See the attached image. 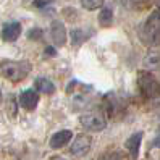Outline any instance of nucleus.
Listing matches in <instances>:
<instances>
[{
  "label": "nucleus",
  "instance_id": "f257e3e1",
  "mask_svg": "<svg viewBox=\"0 0 160 160\" xmlns=\"http://www.w3.org/2000/svg\"><path fill=\"white\" fill-rule=\"evenodd\" d=\"M139 39L144 45L157 47L160 45V10L152 12L142 23L139 31Z\"/></svg>",
  "mask_w": 160,
  "mask_h": 160
},
{
  "label": "nucleus",
  "instance_id": "f03ea898",
  "mask_svg": "<svg viewBox=\"0 0 160 160\" xmlns=\"http://www.w3.org/2000/svg\"><path fill=\"white\" fill-rule=\"evenodd\" d=\"M32 65L28 60H3L0 62V74L12 82H21L31 73Z\"/></svg>",
  "mask_w": 160,
  "mask_h": 160
},
{
  "label": "nucleus",
  "instance_id": "7ed1b4c3",
  "mask_svg": "<svg viewBox=\"0 0 160 160\" xmlns=\"http://www.w3.org/2000/svg\"><path fill=\"white\" fill-rule=\"evenodd\" d=\"M138 86L147 100L160 102V82L154 78L152 73L139 71L138 73Z\"/></svg>",
  "mask_w": 160,
  "mask_h": 160
},
{
  "label": "nucleus",
  "instance_id": "20e7f679",
  "mask_svg": "<svg viewBox=\"0 0 160 160\" xmlns=\"http://www.w3.org/2000/svg\"><path fill=\"white\" fill-rule=\"evenodd\" d=\"M79 123L82 125V128H86L89 131H96V133L103 131L107 126L105 118H103V115L99 113V112H88V113H82L79 117Z\"/></svg>",
  "mask_w": 160,
  "mask_h": 160
},
{
  "label": "nucleus",
  "instance_id": "39448f33",
  "mask_svg": "<svg viewBox=\"0 0 160 160\" xmlns=\"http://www.w3.org/2000/svg\"><path fill=\"white\" fill-rule=\"evenodd\" d=\"M50 37H52L55 47H63L65 44H67L68 34H67V28H65V24L62 21H58V20L52 21V24H50Z\"/></svg>",
  "mask_w": 160,
  "mask_h": 160
},
{
  "label": "nucleus",
  "instance_id": "423d86ee",
  "mask_svg": "<svg viewBox=\"0 0 160 160\" xmlns=\"http://www.w3.org/2000/svg\"><path fill=\"white\" fill-rule=\"evenodd\" d=\"M92 144V138L88 134H79L74 138L73 144H71V154L73 155H86L91 150Z\"/></svg>",
  "mask_w": 160,
  "mask_h": 160
},
{
  "label": "nucleus",
  "instance_id": "0eeeda50",
  "mask_svg": "<svg viewBox=\"0 0 160 160\" xmlns=\"http://www.w3.org/2000/svg\"><path fill=\"white\" fill-rule=\"evenodd\" d=\"M20 105L28 110V112H34L39 105V94L32 89H26L20 94Z\"/></svg>",
  "mask_w": 160,
  "mask_h": 160
},
{
  "label": "nucleus",
  "instance_id": "6e6552de",
  "mask_svg": "<svg viewBox=\"0 0 160 160\" xmlns=\"http://www.w3.org/2000/svg\"><path fill=\"white\" fill-rule=\"evenodd\" d=\"M2 41L5 42H15L21 36V24L18 21H8L2 28Z\"/></svg>",
  "mask_w": 160,
  "mask_h": 160
},
{
  "label": "nucleus",
  "instance_id": "1a4fd4ad",
  "mask_svg": "<svg viewBox=\"0 0 160 160\" xmlns=\"http://www.w3.org/2000/svg\"><path fill=\"white\" fill-rule=\"evenodd\" d=\"M142 138H144V133L142 131H136V133H133L128 139H126V149L129 150L131 157H133L134 160L139 157V149H141V142H142Z\"/></svg>",
  "mask_w": 160,
  "mask_h": 160
},
{
  "label": "nucleus",
  "instance_id": "9d476101",
  "mask_svg": "<svg viewBox=\"0 0 160 160\" xmlns=\"http://www.w3.org/2000/svg\"><path fill=\"white\" fill-rule=\"evenodd\" d=\"M73 139V131L70 129H60L50 138V147L52 149H62Z\"/></svg>",
  "mask_w": 160,
  "mask_h": 160
},
{
  "label": "nucleus",
  "instance_id": "9b49d317",
  "mask_svg": "<svg viewBox=\"0 0 160 160\" xmlns=\"http://www.w3.org/2000/svg\"><path fill=\"white\" fill-rule=\"evenodd\" d=\"M92 36V31H86L81 29V28H74V29L70 31V41L73 44V47H79L86 42L89 37Z\"/></svg>",
  "mask_w": 160,
  "mask_h": 160
},
{
  "label": "nucleus",
  "instance_id": "f8f14e48",
  "mask_svg": "<svg viewBox=\"0 0 160 160\" xmlns=\"http://www.w3.org/2000/svg\"><path fill=\"white\" fill-rule=\"evenodd\" d=\"M34 88H36L37 92L47 94V96H50V94L55 92V84L47 78H37L36 82H34Z\"/></svg>",
  "mask_w": 160,
  "mask_h": 160
},
{
  "label": "nucleus",
  "instance_id": "ddd939ff",
  "mask_svg": "<svg viewBox=\"0 0 160 160\" xmlns=\"http://www.w3.org/2000/svg\"><path fill=\"white\" fill-rule=\"evenodd\" d=\"M160 65V49H152L147 57L144 58V67L146 68H155Z\"/></svg>",
  "mask_w": 160,
  "mask_h": 160
},
{
  "label": "nucleus",
  "instance_id": "4468645a",
  "mask_svg": "<svg viewBox=\"0 0 160 160\" xmlns=\"http://www.w3.org/2000/svg\"><path fill=\"white\" fill-rule=\"evenodd\" d=\"M112 23H113V10L112 8H103L99 15V24L103 26V28H108Z\"/></svg>",
  "mask_w": 160,
  "mask_h": 160
},
{
  "label": "nucleus",
  "instance_id": "2eb2a0df",
  "mask_svg": "<svg viewBox=\"0 0 160 160\" xmlns=\"http://www.w3.org/2000/svg\"><path fill=\"white\" fill-rule=\"evenodd\" d=\"M102 5H103V0H81V7L84 10H89V12L99 10Z\"/></svg>",
  "mask_w": 160,
  "mask_h": 160
},
{
  "label": "nucleus",
  "instance_id": "dca6fc26",
  "mask_svg": "<svg viewBox=\"0 0 160 160\" xmlns=\"http://www.w3.org/2000/svg\"><path fill=\"white\" fill-rule=\"evenodd\" d=\"M147 0H120V3L129 8V10H133V8H141V7H144L146 5Z\"/></svg>",
  "mask_w": 160,
  "mask_h": 160
},
{
  "label": "nucleus",
  "instance_id": "f3484780",
  "mask_svg": "<svg viewBox=\"0 0 160 160\" xmlns=\"http://www.w3.org/2000/svg\"><path fill=\"white\" fill-rule=\"evenodd\" d=\"M125 158V154L120 152V150H110V152L103 154L99 160H123Z\"/></svg>",
  "mask_w": 160,
  "mask_h": 160
},
{
  "label": "nucleus",
  "instance_id": "a211bd4d",
  "mask_svg": "<svg viewBox=\"0 0 160 160\" xmlns=\"http://www.w3.org/2000/svg\"><path fill=\"white\" fill-rule=\"evenodd\" d=\"M42 29L41 28H34V29H31L29 32H28V37H29L31 41H39L41 37H42Z\"/></svg>",
  "mask_w": 160,
  "mask_h": 160
},
{
  "label": "nucleus",
  "instance_id": "6ab92c4d",
  "mask_svg": "<svg viewBox=\"0 0 160 160\" xmlns=\"http://www.w3.org/2000/svg\"><path fill=\"white\" fill-rule=\"evenodd\" d=\"M8 99H10V105H8V108H10V117L13 118V117L16 115V108H18V105H16V100H15L13 96H10Z\"/></svg>",
  "mask_w": 160,
  "mask_h": 160
},
{
  "label": "nucleus",
  "instance_id": "aec40b11",
  "mask_svg": "<svg viewBox=\"0 0 160 160\" xmlns=\"http://www.w3.org/2000/svg\"><path fill=\"white\" fill-rule=\"evenodd\" d=\"M50 3H52V0H34V7H37V8L47 7V5H50Z\"/></svg>",
  "mask_w": 160,
  "mask_h": 160
},
{
  "label": "nucleus",
  "instance_id": "412c9836",
  "mask_svg": "<svg viewBox=\"0 0 160 160\" xmlns=\"http://www.w3.org/2000/svg\"><path fill=\"white\" fill-rule=\"evenodd\" d=\"M154 146L160 149V126H158V129H157V136H155V139H154Z\"/></svg>",
  "mask_w": 160,
  "mask_h": 160
},
{
  "label": "nucleus",
  "instance_id": "4be33fe9",
  "mask_svg": "<svg viewBox=\"0 0 160 160\" xmlns=\"http://www.w3.org/2000/svg\"><path fill=\"white\" fill-rule=\"evenodd\" d=\"M45 53L49 55V57H53V55H55V49H53V47H47V49H45Z\"/></svg>",
  "mask_w": 160,
  "mask_h": 160
},
{
  "label": "nucleus",
  "instance_id": "5701e85b",
  "mask_svg": "<svg viewBox=\"0 0 160 160\" xmlns=\"http://www.w3.org/2000/svg\"><path fill=\"white\" fill-rule=\"evenodd\" d=\"M155 7H157V10H160V0H155Z\"/></svg>",
  "mask_w": 160,
  "mask_h": 160
},
{
  "label": "nucleus",
  "instance_id": "b1692460",
  "mask_svg": "<svg viewBox=\"0 0 160 160\" xmlns=\"http://www.w3.org/2000/svg\"><path fill=\"white\" fill-rule=\"evenodd\" d=\"M52 160H65V158H62V157H55V158H52Z\"/></svg>",
  "mask_w": 160,
  "mask_h": 160
},
{
  "label": "nucleus",
  "instance_id": "393cba45",
  "mask_svg": "<svg viewBox=\"0 0 160 160\" xmlns=\"http://www.w3.org/2000/svg\"><path fill=\"white\" fill-rule=\"evenodd\" d=\"M0 102H2V92H0Z\"/></svg>",
  "mask_w": 160,
  "mask_h": 160
}]
</instances>
